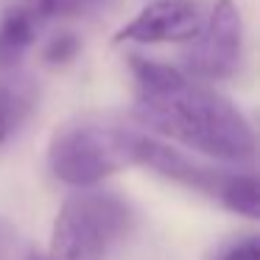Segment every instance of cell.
<instances>
[{"mask_svg": "<svg viewBox=\"0 0 260 260\" xmlns=\"http://www.w3.org/2000/svg\"><path fill=\"white\" fill-rule=\"evenodd\" d=\"M135 118L154 135L221 162H243L257 151L254 132L241 109L187 73L168 90L137 95Z\"/></svg>", "mask_w": 260, "mask_h": 260, "instance_id": "1", "label": "cell"}, {"mask_svg": "<svg viewBox=\"0 0 260 260\" xmlns=\"http://www.w3.org/2000/svg\"><path fill=\"white\" fill-rule=\"evenodd\" d=\"M143 132L95 120H70L56 129L48 146V165L70 187H95L107 176L137 165Z\"/></svg>", "mask_w": 260, "mask_h": 260, "instance_id": "2", "label": "cell"}, {"mask_svg": "<svg viewBox=\"0 0 260 260\" xmlns=\"http://www.w3.org/2000/svg\"><path fill=\"white\" fill-rule=\"evenodd\" d=\"M132 230V210L112 190H76L59 207L51 235V260H107Z\"/></svg>", "mask_w": 260, "mask_h": 260, "instance_id": "3", "label": "cell"}, {"mask_svg": "<svg viewBox=\"0 0 260 260\" xmlns=\"http://www.w3.org/2000/svg\"><path fill=\"white\" fill-rule=\"evenodd\" d=\"M243 56V20L235 0H215L202 34L185 51V73L196 81H221L238 70Z\"/></svg>", "mask_w": 260, "mask_h": 260, "instance_id": "4", "label": "cell"}, {"mask_svg": "<svg viewBox=\"0 0 260 260\" xmlns=\"http://www.w3.org/2000/svg\"><path fill=\"white\" fill-rule=\"evenodd\" d=\"M207 14L199 0H151L140 14L115 34V42L162 45V42H193L202 34Z\"/></svg>", "mask_w": 260, "mask_h": 260, "instance_id": "5", "label": "cell"}, {"mask_svg": "<svg viewBox=\"0 0 260 260\" xmlns=\"http://www.w3.org/2000/svg\"><path fill=\"white\" fill-rule=\"evenodd\" d=\"M137 165H143V168H148V171H154V174L165 176V179L176 182V185L210 193V196H215V199H218L224 182L230 179V174L207 168V165L196 162V159H190L187 154H182L179 148L168 146V143L157 140V137H151V135L140 137Z\"/></svg>", "mask_w": 260, "mask_h": 260, "instance_id": "6", "label": "cell"}, {"mask_svg": "<svg viewBox=\"0 0 260 260\" xmlns=\"http://www.w3.org/2000/svg\"><path fill=\"white\" fill-rule=\"evenodd\" d=\"M45 25L37 0H14L0 17V73L17 70Z\"/></svg>", "mask_w": 260, "mask_h": 260, "instance_id": "7", "label": "cell"}, {"mask_svg": "<svg viewBox=\"0 0 260 260\" xmlns=\"http://www.w3.org/2000/svg\"><path fill=\"white\" fill-rule=\"evenodd\" d=\"M37 101H40V84L31 76L20 70H9L0 76V126L6 137L28 123Z\"/></svg>", "mask_w": 260, "mask_h": 260, "instance_id": "8", "label": "cell"}, {"mask_svg": "<svg viewBox=\"0 0 260 260\" xmlns=\"http://www.w3.org/2000/svg\"><path fill=\"white\" fill-rule=\"evenodd\" d=\"M218 202L232 213L260 221V174H230Z\"/></svg>", "mask_w": 260, "mask_h": 260, "instance_id": "9", "label": "cell"}, {"mask_svg": "<svg viewBox=\"0 0 260 260\" xmlns=\"http://www.w3.org/2000/svg\"><path fill=\"white\" fill-rule=\"evenodd\" d=\"M112 0H37L42 20H79L98 14L109 6Z\"/></svg>", "mask_w": 260, "mask_h": 260, "instance_id": "10", "label": "cell"}, {"mask_svg": "<svg viewBox=\"0 0 260 260\" xmlns=\"http://www.w3.org/2000/svg\"><path fill=\"white\" fill-rule=\"evenodd\" d=\"M81 51V40L76 34H70V31H59V34H53L51 40L45 42V48H42V59H45V64H51V68H62V64H70L76 56H79Z\"/></svg>", "mask_w": 260, "mask_h": 260, "instance_id": "11", "label": "cell"}, {"mask_svg": "<svg viewBox=\"0 0 260 260\" xmlns=\"http://www.w3.org/2000/svg\"><path fill=\"white\" fill-rule=\"evenodd\" d=\"M213 260H260V232L257 235H241L224 243L213 254Z\"/></svg>", "mask_w": 260, "mask_h": 260, "instance_id": "12", "label": "cell"}, {"mask_svg": "<svg viewBox=\"0 0 260 260\" xmlns=\"http://www.w3.org/2000/svg\"><path fill=\"white\" fill-rule=\"evenodd\" d=\"M25 260H51V257H48V254H40V252H31Z\"/></svg>", "mask_w": 260, "mask_h": 260, "instance_id": "13", "label": "cell"}, {"mask_svg": "<svg viewBox=\"0 0 260 260\" xmlns=\"http://www.w3.org/2000/svg\"><path fill=\"white\" fill-rule=\"evenodd\" d=\"M6 140V132H3V126H0V143Z\"/></svg>", "mask_w": 260, "mask_h": 260, "instance_id": "14", "label": "cell"}]
</instances>
